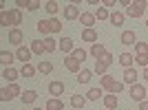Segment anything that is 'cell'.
<instances>
[{
  "mask_svg": "<svg viewBox=\"0 0 148 110\" xmlns=\"http://www.w3.org/2000/svg\"><path fill=\"white\" fill-rule=\"evenodd\" d=\"M20 95H22V88H20L18 84H9L7 88L0 90V99H2V101H11V99L20 97Z\"/></svg>",
  "mask_w": 148,
  "mask_h": 110,
  "instance_id": "6da1fadb",
  "label": "cell"
},
{
  "mask_svg": "<svg viewBox=\"0 0 148 110\" xmlns=\"http://www.w3.org/2000/svg\"><path fill=\"white\" fill-rule=\"evenodd\" d=\"M146 7H148V0H135V2L126 9V16H130V18H139V16L146 11Z\"/></svg>",
  "mask_w": 148,
  "mask_h": 110,
  "instance_id": "7a4b0ae2",
  "label": "cell"
},
{
  "mask_svg": "<svg viewBox=\"0 0 148 110\" xmlns=\"http://www.w3.org/2000/svg\"><path fill=\"white\" fill-rule=\"evenodd\" d=\"M113 60H115V57H113L111 53H106L104 57H102V60H97V62H95V73H97L99 77H102V75H106V71H108V66L113 64Z\"/></svg>",
  "mask_w": 148,
  "mask_h": 110,
  "instance_id": "3957f363",
  "label": "cell"
},
{
  "mask_svg": "<svg viewBox=\"0 0 148 110\" xmlns=\"http://www.w3.org/2000/svg\"><path fill=\"white\" fill-rule=\"evenodd\" d=\"M128 97L133 99V101H137V104L146 101V86H142V84H135V86H130V92H128Z\"/></svg>",
  "mask_w": 148,
  "mask_h": 110,
  "instance_id": "277c9868",
  "label": "cell"
},
{
  "mask_svg": "<svg viewBox=\"0 0 148 110\" xmlns=\"http://www.w3.org/2000/svg\"><path fill=\"white\" fill-rule=\"evenodd\" d=\"M62 13H64V18H66V20H77L82 16V13H80V7L75 5V2H69V5L64 7V11H62Z\"/></svg>",
  "mask_w": 148,
  "mask_h": 110,
  "instance_id": "5b68a950",
  "label": "cell"
},
{
  "mask_svg": "<svg viewBox=\"0 0 148 110\" xmlns=\"http://www.w3.org/2000/svg\"><path fill=\"white\" fill-rule=\"evenodd\" d=\"M108 53V51H106V46L102 42H97V44H91V51H88V55H91L93 60L97 62V60H102V57H104V55Z\"/></svg>",
  "mask_w": 148,
  "mask_h": 110,
  "instance_id": "8992f818",
  "label": "cell"
},
{
  "mask_svg": "<svg viewBox=\"0 0 148 110\" xmlns=\"http://www.w3.org/2000/svg\"><path fill=\"white\" fill-rule=\"evenodd\" d=\"M95 13H91V11H82V16H80V24L84 26V29H93V24H95Z\"/></svg>",
  "mask_w": 148,
  "mask_h": 110,
  "instance_id": "52a82bcc",
  "label": "cell"
},
{
  "mask_svg": "<svg viewBox=\"0 0 148 110\" xmlns=\"http://www.w3.org/2000/svg\"><path fill=\"white\" fill-rule=\"evenodd\" d=\"M22 40H25V33L20 29H11L9 31V44L13 46H22Z\"/></svg>",
  "mask_w": 148,
  "mask_h": 110,
  "instance_id": "ba28073f",
  "label": "cell"
},
{
  "mask_svg": "<svg viewBox=\"0 0 148 110\" xmlns=\"http://www.w3.org/2000/svg\"><path fill=\"white\" fill-rule=\"evenodd\" d=\"M80 60H75L73 55H66V60H64V66H66L69 73H80Z\"/></svg>",
  "mask_w": 148,
  "mask_h": 110,
  "instance_id": "9c48e42d",
  "label": "cell"
},
{
  "mask_svg": "<svg viewBox=\"0 0 148 110\" xmlns=\"http://www.w3.org/2000/svg\"><path fill=\"white\" fill-rule=\"evenodd\" d=\"M31 49H27V46H18L16 49V60H20L22 64H29V60H31Z\"/></svg>",
  "mask_w": 148,
  "mask_h": 110,
  "instance_id": "30bf717a",
  "label": "cell"
},
{
  "mask_svg": "<svg viewBox=\"0 0 148 110\" xmlns=\"http://www.w3.org/2000/svg\"><path fill=\"white\" fill-rule=\"evenodd\" d=\"M119 42L126 44V46H135V44H137V35H135V31H124L122 35H119Z\"/></svg>",
  "mask_w": 148,
  "mask_h": 110,
  "instance_id": "8fae6325",
  "label": "cell"
},
{
  "mask_svg": "<svg viewBox=\"0 0 148 110\" xmlns=\"http://www.w3.org/2000/svg\"><path fill=\"white\" fill-rule=\"evenodd\" d=\"M9 20H11V29H18V24H22V11L18 7L9 9Z\"/></svg>",
  "mask_w": 148,
  "mask_h": 110,
  "instance_id": "7c38bea8",
  "label": "cell"
},
{
  "mask_svg": "<svg viewBox=\"0 0 148 110\" xmlns=\"http://www.w3.org/2000/svg\"><path fill=\"white\" fill-rule=\"evenodd\" d=\"M62 92H64V81H51L49 84V95H53V97H58L60 99L62 97Z\"/></svg>",
  "mask_w": 148,
  "mask_h": 110,
  "instance_id": "4fadbf2b",
  "label": "cell"
},
{
  "mask_svg": "<svg viewBox=\"0 0 148 110\" xmlns=\"http://www.w3.org/2000/svg\"><path fill=\"white\" fill-rule=\"evenodd\" d=\"M137 71L135 68H124V84H128V86H135L137 84Z\"/></svg>",
  "mask_w": 148,
  "mask_h": 110,
  "instance_id": "5bb4252c",
  "label": "cell"
},
{
  "mask_svg": "<svg viewBox=\"0 0 148 110\" xmlns=\"http://www.w3.org/2000/svg\"><path fill=\"white\" fill-rule=\"evenodd\" d=\"M2 77H5L9 84H16V79L20 77V71H16L13 66H9V68H5V71H2Z\"/></svg>",
  "mask_w": 148,
  "mask_h": 110,
  "instance_id": "9a60e30c",
  "label": "cell"
},
{
  "mask_svg": "<svg viewBox=\"0 0 148 110\" xmlns=\"http://www.w3.org/2000/svg\"><path fill=\"white\" fill-rule=\"evenodd\" d=\"M60 51H62V53H66V55H71L75 51L73 40H71V37H62V40H60Z\"/></svg>",
  "mask_w": 148,
  "mask_h": 110,
  "instance_id": "2e32d148",
  "label": "cell"
},
{
  "mask_svg": "<svg viewBox=\"0 0 148 110\" xmlns=\"http://www.w3.org/2000/svg\"><path fill=\"white\" fill-rule=\"evenodd\" d=\"M36 99H38V92L36 90H22V95H20V101H22L25 106H31Z\"/></svg>",
  "mask_w": 148,
  "mask_h": 110,
  "instance_id": "e0dca14e",
  "label": "cell"
},
{
  "mask_svg": "<svg viewBox=\"0 0 148 110\" xmlns=\"http://www.w3.org/2000/svg\"><path fill=\"white\" fill-rule=\"evenodd\" d=\"M13 62H16V53H9V51H2V53H0V64L5 68H9Z\"/></svg>",
  "mask_w": 148,
  "mask_h": 110,
  "instance_id": "ac0fdd59",
  "label": "cell"
},
{
  "mask_svg": "<svg viewBox=\"0 0 148 110\" xmlns=\"http://www.w3.org/2000/svg\"><path fill=\"white\" fill-rule=\"evenodd\" d=\"M36 73H38V66H33V64H22V68H20V77H27V79H31Z\"/></svg>",
  "mask_w": 148,
  "mask_h": 110,
  "instance_id": "d6986e66",
  "label": "cell"
},
{
  "mask_svg": "<svg viewBox=\"0 0 148 110\" xmlns=\"http://www.w3.org/2000/svg\"><path fill=\"white\" fill-rule=\"evenodd\" d=\"M86 101H88L86 95H73V97H71V106H73V110H82Z\"/></svg>",
  "mask_w": 148,
  "mask_h": 110,
  "instance_id": "ffe728a7",
  "label": "cell"
},
{
  "mask_svg": "<svg viewBox=\"0 0 148 110\" xmlns=\"http://www.w3.org/2000/svg\"><path fill=\"white\" fill-rule=\"evenodd\" d=\"M29 49H31L33 55H44V53H47V49H44V40H33Z\"/></svg>",
  "mask_w": 148,
  "mask_h": 110,
  "instance_id": "44dd1931",
  "label": "cell"
},
{
  "mask_svg": "<svg viewBox=\"0 0 148 110\" xmlns=\"http://www.w3.org/2000/svg\"><path fill=\"white\" fill-rule=\"evenodd\" d=\"M44 110H64V101L58 97H51L47 101V106H44Z\"/></svg>",
  "mask_w": 148,
  "mask_h": 110,
  "instance_id": "7402d4cb",
  "label": "cell"
},
{
  "mask_svg": "<svg viewBox=\"0 0 148 110\" xmlns=\"http://www.w3.org/2000/svg\"><path fill=\"white\" fill-rule=\"evenodd\" d=\"M82 40H84V42H91V44H97V31L95 29H84L82 31Z\"/></svg>",
  "mask_w": 148,
  "mask_h": 110,
  "instance_id": "603a6c76",
  "label": "cell"
},
{
  "mask_svg": "<svg viewBox=\"0 0 148 110\" xmlns=\"http://www.w3.org/2000/svg\"><path fill=\"white\" fill-rule=\"evenodd\" d=\"M117 104H119V99H117V95H104V106H106V110H115L117 108Z\"/></svg>",
  "mask_w": 148,
  "mask_h": 110,
  "instance_id": "cb8c5ba5",
  "label": "cell"
},
{
  "mask_svg": "<svg viewBox=\"0 0 148 110\" xmlns=\"http://www.w3.org/2000/svg\"><path fill=\"white\" fill-rule=\"evenodd\" d=\"M117 62L122 64L124 68H133V62H135V57H133V53H122L117 57Z\"/></svg>",
  "mask_w": 148,
  "mask_h": 110,
  "instance_id": "d4e9b609",
  "label": "cell"
},
{
  "mask_svg": "<svg viewBox=\"0 0 148 110\" xmlns=\"http://www.w3.org/2000/svg\"><path fill=\"white\" fill-rule=\"evenodd\" d=\"M93 73H95V71H88V68H82L80 73H77V81H80V84H88V81L93 79Z\"/></svg>",
  "mask_w": 148,
  "mask_h": 110,
  "instance_id": "484cf974",
  "label": "cell"
},
{
  "mask_svg": "<svg viewBox=\"0 0 148 110\" xmlns=\"http://www.w3.org/2000/svg\"><path fill=\"white\" fill-rule=\"evenodd\" d=\"M124 18H126V16H124L122 11H113L111 18H108V22H111L113 26H122L124 24Z\"/></svg>",
  "mask_w": 148,
  "mask_h": 110,
  "instance_id": "4316f807",
  "label": "cell"
},
{
  "mask_svg": "<svg viewBox=\"0 0 148 110\" xmlns=\"http://www.w3.org/2000/svg\"><path fill=\"white\" fill-rule=\"evenodd\" d=\"M115 84V79H113L111 75H102V77H99V88H102V90H108L111 92V86Z\"/></svg>",
  "mask_w": 148,
  "mask_h": 110,
  "instance_id": "83f0119b",
  "label": "cell"
},
{
  "mask_svg": "<svg viewBox=\"0 0 148 110\" xmlns=\"http://www.w3.org/2000/svg\"><path fill=\"white\" fill-rule=\"evenodd\" d=\"M38 73H42V75H49V73H53V64H51L49 60H42L40 64H38Z\"/></svg>",
  "mask_w": 148,
  "mask_h": 110,
  "instance_id": "f1b7e54d",
  "label": "cell"
},
{
  "mask_svg": "<svg viewBox=\"0 0 148 110\" xmlns=\"http://www.w3.org/2000/svg\"><path fill=\"white\" fill-rule=\"evenodd\" d=\"M44 49H47V53H53L56 49H60V42L53 37H44Z\"/></svg>",
  "mask_w": 148,
  "mask_h": 110,
  "instance_id": "f546056e",
  "label": "cell"
},
{
  "mask_svg": "<svg viewBox=\"0 0 148 110\" xmlns=\"http://www.w3.org/2000/svg\"><path fill=\"white\" fill-rule=\"evenodd\" d=\"M38 31H40L44 37H49V35H51V24H49V20H40V22H38Z\"/></svg>",
  "mask_w": 148,
  "mask_h": 110,
  "instance_id": "4dcf8cb0",
  "label": "cell"
},
{
  "mask_svg": "<svg viewBox=\"0 0 148 110\" xmlns=\"http://www.w3.org/2000/svg\"><path fill=\"white\" fill-rule=\"evenodd\" d=\"M102 95H104L102 88H91V90L86 92V99L88 101H97V99H102Z\"/></svg>",
  "mask_w": 148,
  "mask_h": 110,
  "instance_id": "1f68e13d",
  "label": "cell"
},
{
  "mask_svg": "<svg viewBox=\"0 0 148 110\" xmlns=\"http://www.w3.org/2000/svg\"><path fill=\"white\" fill-rule=\"evenodd\" d=\"M0 26H5V29H9L11 26V20H9V11H0Z\"/></svg>",
  "mask_w": 148,
  "mask_h": 110,
  "instance_id": "d6a6232c",
  "label": "cell"
},
{
  "mask_svg": "<svg viewBox=\"0 0 148 110\" xmlns=\"http://www.w3.org/2000/svg\"><path fill=\"white\" fill-rule=\"evenodd\" d=\"M44 9L51 13V16H56L58 13V9H60V5H58L56 0H49V2H44Z\"/></svg>",
  "mask_w": 148,
  "mask_h": 110,
  "instance_id": "836d02e7",
  "label": "cell"
},
{
  "mask_svg": "<svg viewBox=\"0 0 148 110\" xmlns=\"http://www.w3.org/2000/svg\"><path fill=\"white\" fill-rule=\"evenodd\" d=\"M49 24H51V33H62V22L58 18H51Z\"/></svg>",
  "mask_w": 148,
  "mask_h": 110,
  "instance_id": "e575fe53",
  "label": "cell"
},
{
  "mask_svg": "<svg viewBox=\"0 0 148 110\" xmlns=\"http://www.w3.org/2000/svg\"><path fill=\"white\" fill-rule=\"evenodd\" d=\"M95 18H97V20H108V18H111V13H108V9H106V7H97Z\"/></svg>",
  "mask_w": 148,
  "mask_h": 110,
  "instance_id": "d590c367",
  "label": "cell"
},
{
  "mask_svg": "<svg viewBox=\"0 0 148 110\" xmlns=\"http://www.w3.org/2000/svg\"><path fill=\"white\" fill-rule=\"evenodd\" d=\"M135 53L137 55H148V44L146 42H137L135 44Z\"/></svg>",
  "mask_w": 148,
  "mask_h": 110,
  "instance_id": "8d00e7d4",
  "label": "cell"
},
{
  "mask_svg": "<svg viewBox=\"0 0 148 110\" xmlns=\"http://www.w3.org/2000/svg\"><path fill=\"white\" fill-rule=\"evenodd\" d=\"M71 55H73V57H75V60H80V62H84V60H86V51H84V49H75L73 51V53H71Z\"/></svg>",
  "mask_w": 148,
  "mask_h": 110,
  "instance_id": "74e56055",
  "label": "cell"
},
{
  "mask_svg": "<svg viewBox=\"0 0 148 110\" xmlns=\"http://www.w3.org/2000/svg\"><path fill=\"white\" fill-rule=\"evenodd\" d=\"M135 64L137 66H148V55H135Z\"/></svg>",
  "mask_w": 148,
  "mask_h": 110,
  "instance_id": "f35d334b",
  "label": "cell"
},
{
  "mask_svg": "<svg viewBox=\"0 0 148 110\" xmlns=\"http://www.w3.org/2000/svg\"><path fill=\"white\" fill-rule=\"evenodd\" d=\"M122 90H124V81H115V84L111 86V95H119Z\"/></svg>",
  "mask_w": 148,
  "mask_h": 110,
  "instance_id": "ab89813d",
  "label": "cell"
},
{
  "mask_svg": "<svg viewBox=\"0 0 148 110\" xmlns=\"http://www.w3.org/2000/svg\"><path fill=\"white\" fill-rule=\"evenodd\" d=\"M40 7H42V2H40V0H31V2H29V11H38Z\"/></svg>",
  "mask_w": 148,
  "mask_h": 110,
  "instance_id": "60d3db41",
  "label": "cell"
},
{
  "mask_svg": "<svg viewBox=\"0 0 148 110\" xmlns=\"http://www.w3.org/2000/svg\"><path fill=\"white\" fill-rule=\"evenodd\" d=\"M16 5H18V9H29V2H27V0H16Z\"/></svg>",
  "mask_w": 148,
  "mask_h": 110,
  "instance_id": "b9f144b4",
  "label": "cell"
},
{
  "mask_svg": "<svg viewBox=\"0 0 148 110\" xmlns=\"http://www.w3.org/2000/svg\"><path fill=\"white\" fill-rule=\"evenodd\" d=\"M104 7H106V9H111V7H115V0H104Z\"/></svg>",
  "mask_w": 148,
  "mask_h": 110,
  "instance_id": "7bdbcfd3",
  "label": "cell"
},
{
  "mask_svg": "<svg viewBox=\"0 0 148 110\" xmlns=\"http://www.w3.org/2000/svg\"><path fill=\"white\" fill-rule=\"evenodd\" d=\"M139 110H148V99H146V101H142V104H139Z\"/></svg>",
  "mask_w": 148,
  "mask_h": 110,
  "instance_id": "ee69618b",
  "label": "cell"
},
{
  "mask_svg": "<svg viewBox=\"0 0 148 110\" xmlns=\"http://www.w3.org/2000/svg\"><path fill=\"white\" fill-rule=\"evenodd\" d=\"M144 79H148V66L144 68Z\"/></svg>",
  "mask_w": 148,
  "mask_h": 110,
  "instance_id": "f6af8a7d",
  "label": "cell"
},
{
  "mask_svg": "<svg viewBox=\"0 0 148 110\" xmlns=\"http://www.w3.org/2000/svg\"><path fill=\"white\" fill-rule=\"evenodd\" d=\"M31 110H44V108H31Z\"/></svg>",
  "mask_w": 148,
  "mask_h": 110,
  "instance_id": "bcb514c9",
  "label": "cell"
},
{
  "mask_svg": "<svg viewBox=\"0 0 148 110\" xmlns=\"http://www.w3.org/2000/svg\"><path fill=\"white\" fill-rule=\"evenodd\" d=\"M146 29H148V18H146Z\"/></svg>",
  "mask_w": 148,
  "mask_h": 110,
  "instance_id": "7dc6e473",
  "label": "cell"
}]
</instances>
